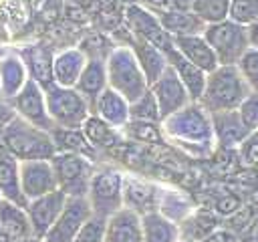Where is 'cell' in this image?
<instances>
[{"label":"cell","instance_id":"f6af8a7d","mask_svg":"<svg viewBox=\"0 0 258 242\" xmlns=\"http://www.w3.org/2000/svg\"><path fill=\"white\" fill-rule=\"evenodd\" d=\"M240 242H258V216L252 218V222L248 224V228L238 236Z\"/></svg>","mask_w":258,"mask_h":242},{"label":"cell","instance_id":"8d00e7d4","mask_svg":"<svg viewBox=\"0 0 258 242\" xmlns=\"http://www.w3.org/2000/svg\"><path fill=\"white\" fill-rule=\"evenodd\" d=\"M238 71L252 91H258V48H248L238 60Z\"/></svg>","mask_w":258,"mask_h":242},{"label":"cell","instance_id":"7dc6e473","mask_svg":"<svg viewBox=\"0 0 258 242\" xmlns=\"http://www.w3.org/2000/svg\"><path fill=\"white\" fill-rule=\"evenodd\" d=\"M248 28V40H250V48H258V22L246 26Z\"/></svg>","mask_w":258,"mask_h":242},{"label":"cell","instance_id":"74e56055","mask_svg":"<svg viewBox=\"0 0 258 242\" xmlns=\"http://www.w3.org/2000/svg\"><path fill=\"white\" fill-rule=\"evenodd\" d=\"M105 228H107V218L101 216H91L85 226L79 230L73 242H103L105 240Z\"/></svg>","mask_w":258,"mask_h":242},{"label":"cell","instance_id":"f1b7e54d","mask_svg":"<svg viewBox=\"0 0 258 242\" xmlns=\"http://www.w3.org/2000/svg\"><path fill=\"white\" fill-rule=\"evenodd\" d=\"M163 30L171 36V38H179V36H189V34H202L206 24L191 12H181V10H163L157 14Z\"/></svg>","mask_w":258,"mask_h":242},{"label":"cell","instance_id":"bcb514c9","mask_svg":"<svg viewBox=\"0 0 258 242\" xmlns=\"http://www.w3.org/2000/svg\"><path fill=\"white\" fill-rule=\"evenodd\" d=\"M16 117V113H14V109H12V105L6 101V99H2L0 97V125L4 127L8 121H12Z\"/></svg>","mask_w":258,"mask_h":242},{"label":"cell","instance_id":"db71d44e","mask_svg":"<svg viewBox=\"0 0 258 242\" xmlns=\"http://www.w3.org/2000/svg\"><path fill=\"white\" fill-rule=\"evenodd\" d=\"M181 242H189V240H181Z\"/></svg>","mask_w":258,"mask_h":242},{"label":"cell","instance_id":"2e32d148","mask_svg":"<svg viewBox=\"0 0 258 242\" xmlns=\"http://www.w3.org/2000/svg\"><path fill=\"white\" fill-rule=\"evenodd\" d=\"M212 127H214V139L224 149H236L242 147V143L250 137V129L240 119L238 111H222L212 115Z\"/></svg>","mask_w":258,"mask_h":242},{"label":"cell","instance_id":"ee69618b","mask_svg":"<svg viewBox=\"0 0 258 242\" xmlns=\"http://www.w3.org/2000/svg\"><path fill=\"white\" fill-rule=\"evenodd\" d=\"M202 242H240L236 234H232L230 230H216L212 232L208 238H204Z\"/></svg>","mask_w":258,"mask_h":242},{"label":"cell","instance_id":"f546056e","mask_svg":"<svg viewBox=\"0 0 258 242\" xmlns=\"http://www.w3.org/2000/svg\"><path fill=\"white\" fill-rule=\"evenodd\" d=\"M56 153H79V155H89L93 151V145L87 141L81 129H60L54 127L50 131Z\"/></svg>","mask_w":258,"mask_h":242},{"label":"cell","instance_id":"d6a6232c","mask_svg":"<svg viewBox=\"0 0 258 242\" xmlns=\"http://www.w3.org/2000/svg\"><path fill=\"white\" fill-rule=\"evenodd\" d=\"M228 0H194L191 14H196L204 24H216L228 18Z\"/></svg>","mask_w":258,"mask_h":242},{"label":"cell","instance_id":"ac0fdd59","mask_svg":"<svg viewBox=\"0 0 258 242\" xmlns=\"http://www.w3.org/2000/svg\"><path fill=\"white\" fill-rule=\"evenodd\" d=\"M26 238H32L26 208L4 200L0 204V242H20Z\"/></svg>","mask_w":258,"mask_h":242},{"label":"cell","instance_id":"9c48e42d","mask_svg":"<svg viewBox=\"0 0 258 242\" xmlns=\"http://www.w3.org/2000/svg\"><path fill=\"white\" fill-rule=\"evenodd\" d=\"M125 22H127L129 32L135 38H141V40L153 44L163 54H167L173 48V38L163 30L157 14L149 12L147 8H143L139 4H129L125 10Z\"/></svg>","mask_w":258,"mask_h":242},{"label":"cell","instance_id":"11a10c76","mask_svg":"<svg viewBox=\"0 0 258 242\" xmlns=\"http://www.w3.org/2000/svg\"><path fill=\"white\" fill-rule=\"evenodd\" d=\"M228 2H232V0H228Z\"/></svg>","mask_w":258,"mask_h":242},{"label":"cell","instance_id":"603a6c76","mask_svg":"<svg viewBox=\"0 0 258 242\" xmlns=\"http://www.w3.org/2000/svg\"><path fill=\"white\" fill-rule=\"evenodd\" d=\"M173 46L189 60L194 63L198 69H202L206 75L216 71L220 67L212 46L208 44V40L204 38V34H189V36H179L173 38Z\"/></svg>","mask_w":258,"mask_h":242},{"label":"cell","instance_id":"ba28073f","mask_svg":"<svg viewBox=\"0 0 258 242\" xmlns=\"http://www.w3.org/2000/svg\"><path fill=\"white\" fill-rule=\"evenodd\" d=\"M50 163L56 175L58 190H62L67 196H87L89 182L95 171L89 157L79 153H56Z\"/></svg>","mask_w":258,"mask_h":242},{"label":"cell","instance_id":"d4e9b609","mask_svg":"<svg viewBox=\"0 0 258 242\" xmlns=\"http://www.w3.org/2000/svg\"><path fill=\"white\" fill-rule=\"evenodd\" d=\"M127 46L133 50V54H135V58H137V63H139L149 87H151L163 75V71L167 69V56L159 48H155L153 44H149V42H145L141 38H135L133 34H131V40H129Z\"/></svg>","mask_w":258,"mask_h":242},{"label":"cell","instance_id":"ab89813d","mask_svg":"<svg viewBox=\"0 0 258 242\" xmlns=\"http://www.w3.org/2000/svg\"><path fill=\"white\" fill-rule=\"evenodd\" d=\"M238 115L244 121V125L254 133L258 131V91H250L248 97L238 107Z\"/></svg>","mask_w":258,"mask_h":242},{"label":"cell","instance_id":"4316f807","mask_svg":"<svg viewBox=\"0 0 258 242\" xmlns=\"http://www.w3.org/2000/svg\"><path fill=\"white\" fill-rule=\"evenodd\" d=\"M143 242H181L179 224L165 218L161 212H147L141 216Z\"/></svg>","mask_w":258,"mask_h":242},{"label":"cell","instance_id":"44dd1931","mask_svg":"<svg viewBox=\"0 0 258 242\" xmlns=\"http://www.w3.org/2000/svg\"><path fill=\"white\" fill-rule=\"evenodd\" d=\"M91 115H97L105 123H109L115 129H123L129 123V101L123 99L117 91L107 87L95 101Z\"/></svg>","mask_w":258,"mask_h":242},{"label":"cell","instance_id":"836d02e7","mask_svg":"<svg viewBox=\"0 0 258 242\" xmlns=\"http://www.w3.org/2000/svg\"><path fill=\"white\" fill-rule=\"evenodd\" d=\"M129 121H149V123H161L157 101L151 93V89L141 95L137 101L129 103Z\"/></svg>","mask_w":258,"mask_h":242},{"label":"cell","instance_id":"83f0119b","mask_svg":"<svg viewBox=\"0 0 258 242\" xmlns=\"http://www.w3.org/2000/svg\"><path fill=\"white\" fill-rule=\"evenodd\" d=\"M20 161L10 153L0 155V194L6 202H12L20 208H26V198L20 188Z\"/></svg>","mask_w":258,"mask_h":242},{"label":"cell","instance_id":"7a4b0ae2","mask_svg":"<svg viewBox=\"0 0 258 242\" xmlns=\"http://www.w3.org/2000/svg\"><path fill=\"white\" fill-rule=\"evenodd\" d=\"M250 91L252 89L248 87L236 65H220L216 71L208 73L206 87L198 103L210 115L222 111H238Z\"/></svg>","mask_w":258,"mask_h":242},{"label":"cell","instance_id":"e0dca14e","mask_svg":"<svg viewBox=\"0 0 258 242\" xmlns=\"http://www.w3.org/2000/svg\"><path fill=\"white\" fill-rule=\"evenodd\" d=\"M103 242H143L141 216L129 208H121L109 216Z\"/></svg>","mask_w":258,"mask_h":242},{"label":"cell","instance_id":"484cf974","mask_svg":"<svg viewBox=\"0 0 258 242\" xmlns=\"http://www.w3.org/2000/svg\"><path fill=\"white\" fill-rule=\"evenodd\" d=\"M107 65L105 60H99V58H87V65L77 81V91L89 101L91 105V111H93V105L97 101V97L107 89Z\"/></svg>","mask_w":258,"mask_h":242},{"label":"cell","instance_id":"7bdbcfd3","mask_svg":"<svg viewBox=\"0 0 258 242\" xmlns=\"http://www.w3.org/2000/svg\"><path fill=\"white\" fill-rule=\"evenodd\" d=\"M137 4L143 6V8H147V10L153 12V14H159V12H163V10H169L171 0H137Z\"/></svg>","mask_w":258,"mask_h":242},{"label":"cell","instance_id":"1f68e13d","mask_svg":"<svg viewBox=\"0 0 258 242\" xmlns=\"http://www.w3.org/2000/svg\"><path fill=\"white\" fill-rule=\"evenodd\" d=\"M157 212H161L165 218L177 222H183L191 214V202L179 192H161L157 198Z\"/></svg>","mask_w":258,"mask_h":242},{"label":"cell","instance_id":"ffe728a7","mask_svg":"<svg viewBox=\"0 0 258 242\" xmlns=\"http://www.w3.org/2000/svg\"><path fill=\"white\" fill-rule=\"evenodd\" d=\"M20 56L26 65L28 79L36 81L44 91L54 85L52 81V58L54 54L42 44H28L20 50Z\"/></svg>","mask_w":258,"mask_h":242},{"label":"cell","instance_id":"8992f818","mask_svg":"<svg viewBox=\"0 0 258 242\" xmlns=\"http://www.w3.org/2000/svg\"><path fill=\"white\" fill-rule=\"evenodd\" d=\"M123 179L125 173H121L117 167L107 165L93 171L87 200L95 216L109 218L123 208Z\"/></svg>","mask_w":258,"mask_h":242},{"label":"cell","instance_id":"7c38bea8","mask_svg":"<svg viewBox=\"0 0 258 242\" xmlns=\"http://www.w3.org/2000/svg\"><path fill=\"white\" fill-rule=\"evenodd\" d=\"M20 188L26 198V202L36 200L44 194H50L58 190L56 175L52 169L50 159H28L20 161Z\"/></svg>","mask_w":258,"mask_h":242},{"label":"cell","instance_id":"9a60e30c","mask_svg":"<svg viewBox=\"0 0 258 242\" xmlns=\"http://www.w3.org/2000/svg\"><path fill=\"white\" fill-rule=\"evenodd\" d=\"M28 81L26 65L18 50L12 48H0V89L2 99L8 103L18 95V91Z\"/></svg>","mask_w":258,"mask_h":242},{"label":"cell","instance_id":"c3c4849f","mask_svg":"<svg viewBox=\"0 0 258 242\" xmlns=\"http://www.w3.org/2000/svg\"><path fill=\"white\" fill-rule=\"evenodd\" d=\"M20 242H42V240H40V238H34V236H32V238H26V240H20Z\"/></svg>","mask_w":258,"mask_h":242},{"label":"cell","instance_id":"6da1fadb","mask_svg":"<svg viewBox=\"0 0 258 242\" xmlns=\"http://www.w3.org/2000/svg\"><path fill=\"white\" fill-rule=\"evenodd\" d=\"M159 125H161V131L171 141L179 143L185 149H191L198 155L210 153L212 145L216 143L212 115L198 101H191L183 109L165 117Z\"/></svg>","mask_w":258,"mask_h":242},{"label":"cell","instance_id":"5bb4252c","mask_svg":"<svg viewBox=\"0 0 258 242\" xmlns=\"http://www.w3.org/2000/svg\"><path fill=\"white\" fill-rule=\"evenodd\" d=\"M149 89H151V93H153V97H155V101H157L161 121L191 103V99H189V95H187L183 83L179 81V77L175 75V71H173L169 65H167V69L163 71V75H161Z\"/></svg>","mask_w":258,"mask_h":242},{"label":"cell","instance_id":"f35d334b","mask_svg":"<svg viewBox=\"0 0 258 242\" xmlns=\"http://www.w3.org/2000/svg\"><path fill=\"white\" fill-rule=\"evenodd\" d=\"M81 52L87 56V58H99V60H107V56L113 52L115 46L109 44V40L103 36V34H93L89 38L83 40V44L79 46Z\"/></svg>","mask_w":258,"mask_h":242},{"label":"cell","instance_id":"277c9868","mask_svg":"<svg viewBox=\"0 0 258 242\" xmlns=\"http://www.w3.org/2000/svg\"><path fill=\"white\" fill-rule=\"evenodd\" d=\"M107 65V85L117 91L129 103L137 101L141 95L149 91V83L127 44L115 46L113 52L105 60Z\"/></svg>","mask_w":258,"mask_h":242},{"label":"cell","instance_id":"d590c367","mask_svg":"<svg viewBox=\"0 0 258 242\" xmlns=\"http://www.w3.org/2000/svg\"><path fill=\"white\" fill-rule=\"evenodd\" d=\"M228 18L242 26L258 22V0H232L228 8Z\"/></svg>","mask_w":258,"mask_h":242},{"label":"cell","instance_id":"4fadbf2b","mask_svg":"<svg viewBox=\"0 0 258 242\" xmlns=\"http://www.w3.org/2000/svg\"><path fill=\"white\" fill-rule=\"evenodd\" d=\"M67 198L69 196L62 190H54V192L44 194L26 204V216H28L34 238H40V240L44 238V234L52 228V224L60 216V212L67 204Z\"/></svg>","mask_w":258,"mask_h":242},{"label":"cell","instance_id":"816d5d0a","mask_svg":"<svg viewBox=\"0 0 258 242\" xmlns=\"http://www.w3.org/2000/svg\"><path fill=\"white\" fill-rule=\"evenodd\" d=\"M2 202H4V198H2V194H0V204H2Z\"/></svg>","mask_w":258,"mask_h":242},{"label":"cell","instance_id":"cb8c5ba5","mask_svg":"<svg viewBox=\"0 0 258 242\" xmlns=\"http://www.w3.org/2000/svg\"><path fill=\"white\" fill-rule=\"evenodd\" d=\"M165 56H167V65L175 71V75L183 83L189 99L191 101H200L202 99V93H204V87H206V77L208 75L202 69H198L194 63H189L175 46Z\"/></svg>","mask_w":258,"mask_h":242},{"label":"cell","instance_id":"e575fe53","mask_svg":"<svg viewBox=\"0 0 258 242\" xmlns=\"http://www.w3.org/2000/svg\"><path fill=\"white\" fill-rule=\"evenodd\" d=\"M125 133L135 139V141H143V143H161L163 141V131L159 123H149V121H129L125 127Z\"/></svg>","mask_w":258,"mask_h":242},{"label":"cell","instance_id":"f907efd6","mask_svg":"<svg viewBox=\"0 0 258 242\" xmlns=\"http://www.w3.org/2000/svg\"><path fill=\"white\" fill-rule=\"evenodd\" d=\"M129 2H131V4H137V0H129Z\"/></svg>","mask_w":258,"mask_h":242},{"label":"cell","instance_id":"30bf717a","mask_svg":"<svg viewBox=\"0 0 258 242\" xmlns=\"http://www.w3.org/2000/svg\"><path fill=\"white\" fill-rule=\"evenodd\" d=\"M91 216L93 210L87 196H69L60 216L56 218L52 228L44 234L42 242H73Z\"/></svg>","mask_w":258,"mask_h":242},{"label":"cell","instance_id":"681fc988","mask_svg":"<svg viewBox=\"0 0 258 242\" xmlns=\"http://www.w3.org/2000/svg\"><path fill=\"white\" fill-rule=\"evenodd\" d=\"M79 4H85V2H91V0H77Z\"/></svg>","mask_w":258,"mask_h":242},{"label":"cell","instance_id":"5b68a950","mask_svg":"<svg viewBox=\"0 0 258 242\" xmlns=\"http://www.w3.org/2000/svg\"><path fill=\"white\" fill-rule=\"evenodd\" d=\"M44 97H46L48 117H50L54 127L81 129L83 123L87 121V117L91 115L89 101L77 89H67V87L52 85L50 89L44 91Z\"/></svg>","mask_w":258,"mask_h":242},{"label":"cell","instance_id":"52a82bcc","mask_svg":"<svg viewBox=\"0 0 258 242\" xmlns=\"http://www.w3.org/2000/svg\"><path fill=\"white\" fill-rule=\"evenodd\" d=\"M202 34L212 46L220 65H238L242 54L250 48L248 28L230 18L216 24H206Z\"/></svg>","mask_w":258,"mask_h":242},{"label":"cell","instance_id":"8fae6325","mask_svg":"<svg viewBox=\"0 0 258 242\" xmlns=\"http://www.w3.org/2000/svg\"><path fill=\"white\" fill-rule=\"evenodd\" d=\"M10 105H12L14 113L18 117H22L24 121H28V123H32V125H36V127H40L44 131H52L54 129V125H52V121L48 117L44 89L36 81L28 79L24 83V87L18 91V95L10 101Z\"/></svg>","mask_w":258,"mask_h":242},{"label":"cell","instance_id":"7402d4cb","mask_svg":"<svg viewBox=\"0 0 258 242\" xmlns=\"http://www.w3.org/2000/svg\"><path fill=\"white\" fill-rule=\"evenodd\" d=\"M157 190L147 184L141 182L133 175H125L123 179V208H129L133 212H137L139 216L147 214V212H155L157 210Z\"/></svg>","mask_w":258,"mask_h":242},{"label":"cell","instance_id":"f5cc1de1","mask_svg":"<svg viewBox=\"0 0 258 242\" xmlns=\"http://www.w3.org/2000/svg\"><path fill=\"white\" fill-rule=\"evenodd\" d=\"M0 97H2V89H0Z\"/></svg>","mask_w":258,"mask_h":242},{"label":"cell","instance_id":"4dcf8cb0","mask_svg":"<svg viewBox=\"0 0 258 242\" xmlns=\"http://www.w3.org/2000/svg\"><path fill=\"white\" fill-rule=\"evenodd\" d=\"M81 131L93 147H111V145H117V141H119L117 129L111 127L109 123H105L103 119H99L97 115H89L87 121L83 123Z\"/></svg>","mask_w":258,"mask_h":242},{"label":"cell","instance_id":"3957f363","mask_svg":"<svg viewBox=\"0 0 258 242\" xmlns=\"http://www.w3.org/2000/svg\"><path fill=\"white\" fill-rule=\"evenodd\" d=\"M2 141L12 157L18 161L28 159H52L56 155V147L50 131H44L22 117H14L2 129Z\"/></svg>","mask_w":258,"mask_h":242},{"label":"cell","instance_id":"d6986e66","mask_svg":"<svg viewBox=\"0 0 258 242\" xmlns=\"http://www.w3.org/2000/svg\"><path fill=\"white\" fill-rule=\"evenodd\" d=\"M87 65V56L81 48H64L54 54L52 58V81L56 87L75 89L77 81Z\"/></svg>","mask_w":258,"mask_h":242},{"label":"cell","instance_id":"b9f144b4","mask_svg":"<svg viewBox=\"0 0 258 242\" xmlns=\"http://www.w3.org/2000/svg\"><path fill=\"white\" fill-rule=\"evenodd\" d=\"M242 153H244V159L246 161L258 165V131L250 133V137L242 143Z\"/></svg>","mask_w":258,"mask_h":242},{"label":"cell","instance_id":"60d3db41","mask_svg":"<svg viewBox=\"0 0 258 242\" xmlns=\"http://www.w3.org/2000/svg\"><path fill=\"white\" fill-rule=\"evenodd\" d=\"M240 206H242L240 198L228 194V196H222V198L216 202V212H218L220 216H234V214L240 210Z\"/></svg>","mask_w":258,"mask_h":242}]
</instances>
